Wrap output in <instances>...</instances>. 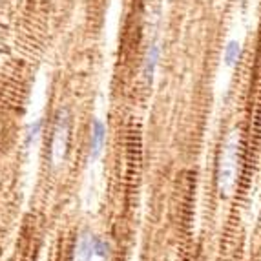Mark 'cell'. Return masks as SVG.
Segmentation results:
<instances>
[{
  "label": "cell",
  "mask_w": 261,
  "mask_h": 261,
  "mask_svg": "<svg viewBox=\"0 0 261 261\" xmlns=\"http://www.w3.org/2000/svg\"><path fill=\"white\" fill-rule=\"evenodd\" d=\"M238 134H232L225 143L223 148L221 163H219V172H218V183L221 196H230L232 185H234V175H236V163H238Z\"/></svg>",
  "instance_id": "6da1fadb"
},
{
  "label": "cell",
  "mask_w": 261,
  "mask_h": 261,
  "mask_svg": "<svg viewBox=\"0 0 261 261\" xmlns=\"http://www.w3.org/2000/svg\"><path fill=\"white\" fill-rule=\"evenodd\" d=\"M68 139H70V113L68 110H61L57 115L55 126H53L51 148H49V165L53 168L61 165L68 150Z\"/></svg>",
  "instance_id": "7a4b0ae2"
},
{
  "label": "cell",
  "mask_w": 261,
  "mask_h": 261,
  "mask_svg": "<svg viewBox=\"0 0 261 261\" xmlns=\"http://www.w3.org/2000/svg\"><path fill=\"white\" fill-rule=\"evenodd\" d=\"M106 141V126L100 119H93L92 122V137H90V159L97 161L102 153V146Z\"/></svg>",
  "instance_id": "3957f363"
},
{
  "label": "cell",
  "mask_w": 261,
  "mask_h": 261,
  "mask_svg": "<svg viewBox=\"0 0 261 261\" xmlns=\"http://www.w3.org/2000/svg\"><path fill=\"white\" fill-rule=\"evenodd\" d=\"M93 257V234L92 232H81L73 250V261H92Z\"/></svg>",
  "instance_id": "277c9868"
},
{
  "label": "cell",
  "mask_w": 261,
  "mask_h": 261,
  "mask_svg": "<svg viewBox=\"0 0 261 261\" xmlns=\"http://www.w3.org/2000/svg\"><path fill=\"white\" fill-rule=\"evenodd\" d=\"M157 62H159V46L157 44H152L146 53V59H144V79L152 83L153 73H155Z\"/></svg>",
  "instance_id": "5b68a950"
},
{
  "label": "cell",
  "mask_w": 261,
  "mask_h": 261,
  "mask_svg": "<svg viewBox=\"0 0 261 261\" xmlns=\"http://www.w3.org/2000/svg\"><path fill=\"white\" fill-rule=\"evenodd\" d=\"M241 57V44L238 40H230L225 48V64L234 66Z\"/></svg>",
  "instance_id": "8992f818"
},
{
  "label": "cell",
  "mask_w": 261,
  "mask_h": 261,
  "mask_svg": "<svg viewBox=\"0 0 261 261\" xmlns=\"http://www.w3.org/2000/svg\"><path fill=\"white\" fill-rule=\"evenodd\" d=\"M93 256H99L100 259L108 261L110 256H112V247H110L108 241L93 236Z\"/></svg>",
  "instance_id": "52a82bcc"
},
{
  "label": "cell",
  "mask_w": 261,
  "mask_h": 261,
  "mask_svg": "<svg viewBox=\"0 0 261 261\" xmlns=\"http://www.w3.org/2000/svg\"><path fill=\"white\" fill-rule=\"evenodd\" d=\"M40 128H42V121H37L35 124H31L30 126V132H28V139H26V146H30L31 141L35 139L37 134L40 132Z\"/></svg>",
  "instance_id": "ba28073f"
}]
</instances>
